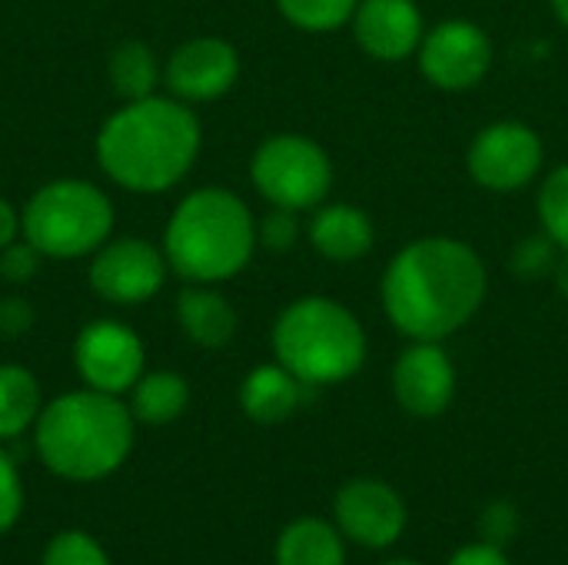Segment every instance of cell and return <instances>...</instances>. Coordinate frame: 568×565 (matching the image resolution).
I'll return each instance as SVG.
<instances>
[{"mask_svg":"<svg viewBox=\"0 0 568 565\" xmlns=\"http://www.w3.org/2000/svg\"><path fill=\"white\" fill-rule=\"evenodd\" d=\"M489 270L479 250L459 236H416L393 253L379 280L386 320L406 340L443 343L483 310Z\"/></svg>","mask_w":568,"mask_h":565,"instance_id":"1","label":"cell"},{"mask_svg":"<svg viewBox=\"0 0 568 565\" xmlns=\"http://www.w3.org/2000/svg\"><path fill=\"white\" fill-rule=\"evenodd\" d=\"M200 147L203 127L190 103L153 93L113 110L97 133L93 153L110 183L136 196H156L186 180Z\"/></svg>","mask_w":568,"mask_h":565,"instance_id":"2","label":"cell"},{"mask_svg":"<svg viewBox=\"0 0 568 565\" xmlns=\"http://www.w3.org/2000/svg\"><path fill=\"white\" fill-rule=\"evenodd\" d=\"M136 420L120 396L73 390L43 403L33 423L40 463L70 483H97L116 473L133 450Z\"/></svg>","mask_w":568,"mask_h":565,"instance_id":"3","label":"cell"},{"mask_svg":"<svg viewBox=\"0 0 568 565\" xmlns=\"http://www.w3.org/2000/svg\"><path fill=\"white\" fill-rule=\"evenodd\" d=\"M160 246L170 273L186 283L220 286L240 276L260 250L256 216L240 193L200 186L173 206Z\"/></svg>","mask_w":568,"mask_h":565,"instance_id":"4","label":"cell"},{"mask_svg":"<svg viewBox=\"0 0 568 565\" xmlns=\"http://www.w3.org/2000/svg\"><path fill=\"white\" fill-rule=\"evenodd\" d=\"M270 343L276 363L310 390L353 380L369 353L359 316L346 303L323 293L286 303L273 320Z\"/></svg>","mask_w":568,"mask_h":565,"instance_id":"5","label":"cell"},{"mask_svg":"<svg viewBox=\"0 0 568 565\" xmlns=\"http://www.w3.org/2000/svg\"><path fill=\"white\" fill-rule=\"evenodd\" d=\"M113 216V200L97 183L60 176L33 190L20 213V230L47 260H80L110 240Z\"/></svg>","mask_w":568,"mask_h":565,"instance_id":"6","label":"cell"},{"mask_svg":"<svg viewBox=\"0 0 568 565\" xmlns=\"http://www.w3.org/2000/svg\"><path fill=\"white\" fill-rule=\"evenodd\" d=\"M250 183L283 210H316L333 190V160L323 143L306 133H273L250 157Z\"/></svg>","mask_w":568,"mask_h":565,"instance_id":"7","label":"cell"},{"mask_svg":"<svg viewBox=\"0 0 568 565\" xmlns=\"http://www.w3.org/2000/svg\"><path fill=\"white\" fill-rule=\"evenodd\" d=\"M542 137L523 120L486 123L466 150V170L473 183L499 196L532 186L542 173Z\"/></svg>","mask_w":568,"mask_h":565,"instance_id":"8","label":"cell"},{"mask_svg":"<svg viewBox=\"0 0 568 565\" xmlns=\"http://www.w3.org/2000/svg\"><path fill=\"white\" fill-rule=\"evenodd\" d=\"M496 60L493 37L466 17H446L426 27L423 43L416 50L419 73L443 93H466L476 90Z\"/></svg>","mask_w":568,"mask_h":565,"instance_id":"9","label":"cell"},{"mask_svg":"<svg viewBox=\"0 0 568 565\" xmlns=\"http://www.w3.org/2000/svg\"><path fill=\"white\" fill-rule=\"evenodd\" d=\"M170 263L163 246L143 236H110L90 260L87 283L110 306H143L166 283Z\"/></svg>","mask_w":568,"mask_h":565,"instance_id":"10","label":"cell"},{"mask_svg":"<svg viewBox=\"0 0 568 565\" xmlns=\"http://www.w3.org/2000/svg\"><path fill=\"white\" fill-rule=\"evenodd\" d=\"M73 366L90 390L123 396L146 373V346L120 320H90L73 340Z\"/></svg>","mask_w":568,"mask_h":565,"instance_id":"11","label":"cell"},{"mask_svg":"<svg viewBox=\"0 0 568 565\" xmlns=\"http://www.w3.org/2000/svg\"><path fill=\"white\" fill-rule=\"evenodd\" d=\"M240 80V53L223 37H193L180 43L163 67L166 93L183 103H213Z\"/></svg>","mask_w":568,"mask_h":565,"instance_id":"12","label":"cell"},{"mask_svg":"<svg viewBox=\"0 0 568 565\" xmlns=\"http://www.w3.org/2000/svg\"><path fill=\"white\" fill-rule=\"evenodd\" d=\"M393 393L403 413L416 420L443 416L456 400V363L443 343L409 340L393 366Z\"/></svg>","mask_w":568,"mask_h":565,"instance_id":"13","label":"cell"},{"mask_svg":"<svg viewBox=\"0 0 568 565\" xmlns=\"http://www.w3.org/2000/svg\"><path fill=\"white\" fill-rule=\"evenodd\" d=\"M336 523L359 546L386 549L406 529V506L389 483L353 480L336 493Z\"/></svg>","mask_w":568,"mask_h":565,"instance_id":"14","label":"cell"},{"mask_svg":"<svg viewBox=\"0 0 568 565\" xmlns=\"http://www.w3.org/2000/svg\"><path fill=\"white\" fill-rule=\"evenodd\" d=\"M349 27L366 57L379 63H403L416 57L426 17L416 0H359Z\"/></svg>","mask_w":568,"mask_h":565,"instance_id":"15","label":"cell"},{"mask_svg":"<svg viewBox=\"0 0 568 565\" xmlns=\"http://www.w3.org/2000/svg\"><path fill=\"white\" fill-rule=\"evenodd\" d=\"M306 240L329 263H356L376 246V226L363 206L320 203L310 216Z\"/></svg>","mask_w":568,"mask_h":565,"instance_id":"16","label":"cell"},{"mask_svg":"<svg viewBox=\"0 0 568 565\" xmlns=\"http://www.w3.org/2000/svg\"><path fill=\"white\" fill-rule=\"evenodd\" d=\"M176 323L190 343L203 350H223L236 340L240 313L236 306L210 283H186L173 303Z\"/></svg>","mask_w":568,"mask_h":565,"instance_id":"17","label":"cell"},{"mask_svg":"<svg viewBox=\"0 0 568 565\" xmlns=\"http://www.w3.org/2000/svg\"><path fill=\"white\" fill-rule=\"evenodd\" d=\"M306 390L310 386H303L286 366L263 363V366H253L246 380L240 383V406L253 423L276 426V423H286L300 410Z\"/></svg>","mask_w":568,"mask_h":565,"instance_id":"18","label":"cell"},{"mask_svg":"<svg viewBox=\"0 0 568 565\" xmlns=\"http://www.w3.org/2000/svg\"><path fill=\"white\" fill-rule=\"evenodd\" d=\"M276 565H346V549L326 519L303 516L280 533Z\"/></svg>","mask_w":568,"mask_h":565,"instance_id":"19","label":"cell"},{"mask_svg":"<svg viewBox=\"0 0 568 565\" xmlns=\"http://www.w3.org/2000/svg\"><path fill=\"white\" fill-rule=\"evenodd\" d=\"M190 406V383L173 370L143 373L130 390V413L136 423L166 426L180 420Z\"/></svg>","mask_w":568,"mask_h":565,"instance_id":"20","label":"cell"},{"mask_svg":"<svg viewBox=\"0 0 568 565\" xmlns=\"http://www.w3.org/2000/svg\"><path fill=\"white\" fill-rule=\"evenodd\" d=\"M43 410L37 376L20 363H0V443L33 430Z\"/></svg>","mask_w":568,"mask_h":565,"instance_id":"21","label":"cell"},{"mask_svg":"<svg viewBox=\"0 0 568 565\" xmlns=\"http://www.w3.org/2000/svg\"><path fill=\"white\" fill-rule=\"evenodd\" d=\"M106 77L113 93L126 103V100H143L156 93V83L163 80V70L156 63V53L150 43L143 40H123L113 47L110 60H106Z\"/></svg>","mask_w":568,"mask_h":565,"instance_id":"22","label":"cell"},{"mask_svg":"<svg viewBox=\"0 0 568 565\" xmlns=\"http://www.w3.org/2000/svg\"><path fill=\"white\" fill-rule=\"evenodd\" d=\"M359 0H276L283 20L303 33H333L349 27Z\"/></svg>","mask_w":568,"mask_h":565,"instance_id":"23","label":"cell"},{"mask_svg":"<svg viewBox=\"0 0 568 565\" xmlns=\"http://www.w3.org/2000/svg\"><path fill=\"white\" fill-rule=\"evenodd\" d=\"M539 230L559 243V250H568V163H559L546 173L539 196H536Z\"/></svg>","mask_w":568,"mask_h":565,"instance_id":"24","label":"cell"},{"mask_svg":"<svg viewBox=\"0 0 568 565\" xmlns=\"http://www.w3.org/2000/svg\"><path fill=\"white\" fill-rule=\"evenodd\" d=\"M559 256H562L559 243L539 230V233H532V236H526V240L516 243V250H513V256H509V270H513L519 280H529V283H532V280H546V276L556 273Z\"/></svg>","mask_w":568,"mask_h":565,"instance_id":"25","label":"cell"},{"mask_svg":"<svg viewBox=\"0 0 568 565\" xmlns=\"http://www.w3.org/2000/svg\"><path fill=\"white\" fill-rule=\"evenodd\" d=\"M40 565H110V556L90 533L67 529L47 543Z\"/></svg>","mask_w":568,"mask_h":565,"instance_id":"26","label":"cell"},{"mask_svg":"<svg viewBox=\"0 0 568 565\" xmlns=\"http://www.w3.org/2000/svg\"><path fill=\"white\" fill-rule=\"evenodd\" d=\"M300 233H303V223H300L296 210L270 206V213H263V220H256V240L270 253H290L300 243Z\"/></svg>","mask_w":568,"mask_h":565,"instance_id":"27","label":"cell"},{"mask_svg":"<svg viewBox=\"0 0 568 565\" xmlns=\"http://www.w3.org/2000/svg\"><path fill=\"white\" fill-rule=\"evenodd\" d=\"M23 513V480L13 456L0 446V536L17 526Z\"/></svg>","mask_w":568,"mask_h":565,"instance_id":"28","label":"cell"},{"mask_svg":"<svg viewBox=\"0 0 568 565\" xmlns=\"http://www.w3.org/2000/svg\"><path fill=\"white\" fill-rule=\"evenodd\" d=\"M47 256L30 243V240H13L10 246H3L0 250V276L7 280V283H30L37 273H40V263H43Z\"/></svg>","mask_w":568,"mask_h":565,"instance_id":"29","label":"cell"},{"mask_svg":"<svg viewBox=\"0 0 568 565\" xmlns=\"http://www.w3.org/2000/svg\"><path fill=\"white\" fill-rule=\"evenodd\" d=\"M479 533H483V543L503 549L506 543H513L519 536V509L506 500L486 506L479 516Z\"/></svg>","mask_w":568,"mask_h":565,"instance_id":"30","label":"cell"},{"mask_svg":"<svg viewBox=\"0 0 568 565\" xmlns=\"http://www.w3.org/2000/svg\"><path fill=\"white\" fill-rule=\"evenodd\" d=\"M33 306L23 296H7L0 300V340H20L33 330Z\"/></svg>","mask_w":568,"mask_h":565,"instance_id":"31","label":"cell"},{"mask_svg":"<svg viewBox=\"0 0 568 565\" xmlns=\"http://www.w3.org/2000/svg\"><path fill=\"white\" fill-rule=\"evenodd\" d=\"M449 565H513L506 559V553L499 546H489V543H476V546H466L459 549Z\"/></svg>","mask_w":568,"mask_h":565,"instance_id":"32","label":"cell"},{"mask_svg":"<svg viewBox=\"0 0 568 565\" xmlns=\"http://www.w3.org/2000/svg\"><path fill=\"white\" fill-rule=\"evenodd\" d=\"M20 236H23V230H20V213L0 196V250L10 246V243L20 240Z\"/></svg>","mask_w":568,"mask_h":565,"instance_id":"33","label":"cell"},{"mask_svg":"<svg viewBox=\"0 0 568 565\" xmlns=\"http://www.w3.org/2000/svg\"><path fill=\"white\" fill-rule=\"evenodd\" d=\"M552 283L559 290V296L568 303V250H562L559 263H556V273H552Z\"/></svg>","mask_w":568,"mask_h":565,"instance_id":"34","label":"cell"},{"mask_svg":"<svg viewBox=\"0 0 568 565\" xmlns=\"http://www.w3.org/2000/svg\"><path fill=\"white\" fill-rule=\"evenodd\" d=\"M552 3V13H556V20L562 23L568 30V0H549Z\"/></svg>","mask_w":568,"mask_h":565,"instance_id":"35","label":"cell"},{"mask_svg":"<svg viewBox=\"0 0 568 565\" xmlns=\"http://www.w3.org/2000/svg\"><path fill=\"white\" fill-rule=\"evenodd\" d=\"M386 565H419V563H409V559H393V563Z\"/></svg>","mask_w":568,"mask_h":565,"instance_id":"36","label":"cell"}]
</instances>
